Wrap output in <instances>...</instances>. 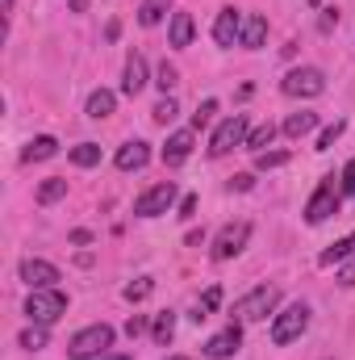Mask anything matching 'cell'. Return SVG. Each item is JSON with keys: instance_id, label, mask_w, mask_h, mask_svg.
I'll list each match as a JSON object with an SVG mask.
<instances>
[{"instance_id": "obj_1", "label": "cell", "mask_w": 355, "mask_h": 360, "mask_svg": "<svg viewBox=\"0 0 355 360\" xmlns=\"http://www.w3.org/2000/svg\"><path fill=\"white\" fill-rule=\"evenodd\" d=\"M109 348H113V327H109V323H92L80 335H72L67 356L72 360H96V356H105Z\"/></svg>"}, {"instance_id": "obj_2", "label": "cell", "mask_w": 355, "mask_h": 360, "mask_svg": "<svg viewBox=\"0 0 355 360\" xmlns=\"http://www.w3.org/2000/svg\"><path fill=\"white\" fill-rule=\"evenodd\" d=\"M305 327H309V306H305V302H293V306H284V310L272 319V344L284 348V344L301 340Z\"/></svg>"}, {"instance_id": "obj_3", "label": "cell", "mask_w": 355, "mask_h": 360, "mask_svg": "<svg viewBox=\"0 0 355 360\" xmlns=\"http://www.w3.org/2000/svg\"><path fill=\"white\" fill-rule=\"evenodd\" d=\"M276 306H280V289H276V285H260V289H251L247 297H239L230 314H234L239 323H260V319H267Z\"/></svg>"}, {"instance_id": "obj_4", "label": "cell", "mask_w": 355, "mask_h": 360, "mask_svg": "<svg viewBox=\"0 0 355 360\" xmlns=\"http://www.w3.org/2000/svg\"><path fill=\"white\" fill-rule=\"evenodd\" d=\"M25 314H29L38 327H51V323H59V319L67 314V297H63L59 289H34V293L25 297Z\"/></svg>"}, {"instance_id": "obj_5", "label": "cell", "mask_w": 355, "mask_h": 360, "mask_svg": "<svg viewBox=\"0 0 355 360\" xmlns=\"http://www.w3.org/2000/svg\"><path fill=\"white\" fill-rule=\"evenodd\" d=\"M247 134H251V130H247V117H243V113L226 117V122L213 130V139H209V155H213V160L230 155L234 147H243V143H247Z\"/></svg>"}, {"instance_id": "obj_6", "label": "cell", "mask_w": 355, "mask_h": 360, "mask_svg": "<svg viewBox=\"0 0 355 360\" xmlns=\"http://www.w3.org/2000/svg\"><path fill=\"white\" fill-rule=\"evenodd\" d=\"M339 193H343V188L335 184V176L322 180V184L314 188V197L305 201V222H314V226H318V222H326L330 214H339Z\"/></svg>"}, {"instance_id": "obj_7", "label": "cell", "mask_w": 355, "mask_h": 360, "mask_svg": "<svg viewBox=\"0 0 355 360\" xmlns=\"http://www.w3.org/2000/svg\"><path fill=\"white\" fill-rule=\"evenodd\" d=\"M284 96H322L326 92V76L318 68H293L284 80H280Z\"/></svg>"}, {"instance_id": "obj_8", "label": "cell", "mask_w": 355, "mask_h": 360, "mask_svg": "<svg viewBox=\"0 0 355 360\" xmlns=\"http://www.w3.org/2000/svg\"><path fill=\"white\" fill-rule=\"evenodd\" d=\"M172 201H176V184H172V180H159V184H151V188L134 201V214H138V218H159V214L172 210Z\"/></svg>"}, {"instance_id": "obj_9", "label": "cell", "mask_w": 355, "mask_h": 360, "mask_svg": "<svg viewBox=\"0 0 355 360\" xmlns=\"http://www.w3.org/2000/svg\"><path fill=\"white\" fill-rule=\"evenodd\" d=\"M247 239H251V222H230V226H222L217 239H213V260H234V256L247 248Z\"/></svg>"}, {"instance_id": "obj_10", "label": "cell", "mask_w": 355, "mask_h": 360, "mask_svg": "<svg viewBox=\"0 0 355 360\" xmlns=\"http://www.w3.org/2000/svg\"><path fill=\"white\" fill-rule=\"evenodd\" d=\"M21 281H25L29 289H55L59 269H55L51 260H21Z\"/></svg>"}, {"instance_id": "obj_11", "label": "cell", "mask_w": 355, "mask_h": 360, "mask_svg": "<svg viewBox=\"0 0 355 360\" xmlns=\"http://www.w3.org/2000/svg\"><path fill=\"white\" fill-rule=\"evenodd\" d=\"M243 348V331H239V323H230L226 331H217L209 344H205V356L209 360H226V356H234Z\"/></svg>"}, {"instance_id": "obj_12", "label": "cell", "mask_w": 355, "mask_h": 360, "mask_svg": "<svg viewBox=\"0 0 355 360\" xmlns=\"http://www.w3.org/2000/svg\"><path fill=\"white\" fill-rule=\"evenodd\" d=\"M147 160H151V147L142 143V139H130V143H121L117 147V168L121 172H138V168H147Z\"/></svg>"}, {"instance_id": "obj_13", "label": "cell", "mask_w": 355, "mask_h": 360, "mask_svg": "<svg viewBox=\"0 0 355 360\" xmlns=\"http://www.w3.org/2000/svg\"><path fill=\"white\" fill-rule=\"evenodd\" d=\"M192 147H196V134H192V130H176V134L168 139V147H163V164H168V168H180V164L192 155Z\"/></svg>"}, {"instance_id": "obj_14", "label": "cell", "mask_w": 355, "mask_h": 360, "mask_svg": "<svg viewBox=\"0 0 355 360\" xmlns=\"http://www.w3.org/2000/svg\"><path fill=\"white\" fill-rule=\"evenodd\" d=\"M147 89V59L142 55H130L126 59V72H121V92L126 96H138Z\"/></svg>"}, {"instance_id": "obj_15", "label": "cell", "mask_w": 355, "mask_h": 360, "mask_svg": "<svg viewBox=\"0 0 355 360\" xmlns=\"http://www.w3.org/2000/svg\"><path fill=\"white\" fill-rule=\"evenodd\" d=\"M243 34V17L234 8H222L217 13V25H213V42L217 46H234V38Z\"/></svg>"}, {"instance_id": "obj_16", "label": "cell", "mask_w": 355, "mask_h": 360, "mask_svg": "<svg viewBox=\"0 0 355 360\" xmlns=\"http://www.w3.org/2000/svg\"><path fill=\"white\" fill-rule=\"evenodd\" d=\"M267 38V17L260 13H251V17H243V34H239V42L247 46V51H260Z\"/></svg>"}, {"instance_id": "obj_17", "label": "cell", "mask_w": 355, "mask_h": 360, "mask_svg": "<svg viewBox=\"0 0 355 360\" xmlns=\"http://www.w3.org/2000/svg\"><path fill=\"white\" fill-rule=\"evenodd\" d=\"M59 151V139H51V134H38V139H29V147L21 151V160L25 164H34V160H51Z\"/></svg>"}, {"instance_id": "obj_18", "label": "cell", "mask_w": 355, "mask_h": 360, "mask_svg": "<svg viewBox=\"0 0 355 360\" xmlns=\"http://www.w3.org/2000/svg\"><path fill=\"white\" fill-rule=\"evenodd\" d=\"M192 34H196L192 17H188V13H172V46H176V51L192 46Z\"/></svg>"}, {"instance_id": "obj_19", "label": "cell", "mask_w": 355, "mask_h": 360, "mask_svg": "<svg viewBox=\"0 0 355 360\" xmlns=\"http://www.w3.org/2000/svg\"><path fill=\"white\" fill-rule=\"evenodd\" d=\"M113 105H117V96H113V92H109V89H96V92L88 96V117L105 122V117L113 113Z\"/></svg>"}, {"instance_id": "obj_20", "label": "cell", "mask_w": 355, "mask_h": 360, "mask_svg": "<svg viewBox=\"0 0 355 360\" xmlns=\"http://www.w3.org/2000/svg\"><path fill=\"white\" fill-rule=\"evenodd\" d=\"M151 335H155V344H159V348H168V344H172V335H176V314H172V310L155 314V327H151Z\"/></svg>"}, {"instance_id": "obj_21", "label": "cell", "mask_w": 355, "mask_h": 360, "mask_svg": "<svg viewBox=\"0 0 355 360\" xmlns=\"http://www.w3.org/2000/svg\"><path fill=\"white\" fill-rule=\"evenodd\" d=\"M168 8H172V0H142L138 4V21L142 25H159L168 17Z\"/></svg>"}, {"instance_id": "obj_22", "label": "cell", "mask_w": 355, "mask_h": 360, "mask_svg": "<svg viewBox=\"0 0 355 360\" xmlns=\"http://www.w3.org/2000/svg\"><path fill=\"white\" fill-rule=\"evenodd\" d=\"M347 256H355V231L351 235H343L339 243H330V248L322 252V264H343Z\"/></svg>"}, {"instance_id": "obj_23", "label": "cell", "mask_w": 355, "mask_h": 360, "mask_svg": "<svg viewBox=\"0 0 355 360\" xmlns=\"http://www.w3.org/2000/svg\"><path fill=\"white\" fill-rule=\"evenodd\" d=\"M314 126H318V113H293V117L284 122V134H288V139H305Z\"/></svg>"}, {"instance_id": "obj_24", "label": "cell", "mask_w": 355, "mask_h": 360, "mask_svg": "<svg viewBox=\"0 0 355 360\" xmlns=\"http://www.w3.org/2000/svg\"><path fill=\"white\" fill-rule=\"evenodd\" d=\"M63 193H67V180H63V176L42 180V184H38V205H51V201H59Z\"/></svg>"}, {"instance_id": "obj_25", "label": "cell", "mask_w": 355, "mask_h": 360, "mask_svg": "<svg viewBox=\"0 0 355 360\" xmlns=\"http://www.w3.org/2000/svg\"><path fill=\"white\" fill-rule=\"evenodd\" d=\"M272 139H276V126H272V122H264V126H255V130L247 134V143H243V147L260 155V151H264V147H267V143H272Z\"/></svg>"}, {"instance_id": "obj_26", "label": "cell", "mask_w": 355, "mask_h": 360, "mask_svg": "<svg viewBox=\"0 0 355 360\" xmlns=\"http://www.w3.org/2000/svg\"><path fill=\"white\" fill-rule=\"evenodd\" d=\"M217 306H222V289H217V285H209V289H205V297H201V306H196V314H192V323L209 319V314H213Z\"/></svg>"}, {"instance_id": "obj_27", "label": "cell", "mask_w": 355, "mask_h": 360, "mask_svg": "<svg viewBox=\"0 0 355 360\" xmlns=\"http://www.w3.org/2000/svg\"><path fill=\"white\" fill-rule=\"evenodd\" d=\"M72 164H76V168H92V164H100V147H96V143H80V147H72Z\"/></svg>"}, {"instance_id": "obj_28", "label": "cell", "mask_w": 355, "mask_h": 360, "mask_svg": "<svg viewBox=\"0 0 355 360\" xmlns=\"http://www.w3.org/2000/svg\"><path fill=\"white\" fill-rule=\"evenodd\" d=\"M151 289H155V281L151 276H138V281L126 285V302H142V297H151Z\"/></svg>"}, {"instance_id": "obj_29", "label": "cell", "mask_w": 355, "mask_h": 360, "mask_svg": "<svg viewBox=\"0 0 355 360\" xmlns=\"http://www.w3.org/2000/svg\"><path fill=\"white\" fill-rule=\"evenodd\" d=\"M21 348L25 352H38V348H46V327H29V331H21Z\"/></svg>"}, {"instance_id": "obj_30", "label": "cell", "mask_w": 355, "mask_h": 360, "mask_svg": "<svg viewBox=\"0 0 355 360\" xmlns=\"http://www.w3.org/2000/svg\"><path fill=\"white\" fill-rule=\"evenodd\" d=\"M176 113H180V105L172 101V96H163V101L155 105V122H159V126H172V122H176Z\"/></svg>"}, {"instance_id": "obj_31", "label": "cell", "mask_w": 355, "mask_h": 360, "mask_svg": "<svg viewBox=\"0 0 355 360\" xmlns=\"http://www.w3.org/2000/svg\"><path fill=\"white\" fill-rule=\"evenodd\" d=\"M280 164H288V151H260V155H255V168H260V172L280 168Z\"/></svg>"}, {"instance_id": "obj_32", "label": "cell", "mask_w": 355, "mask_h": 360, "mask_svg": "<svg viewBox=\"0 0 355 360\" xmlns=\"http://www.w3.org/2000/svg\"><path fill=\"white\" fill-rule=\"evenodd\" d=\"M213 113H217V101H201V105H196V113H192V130L209 126V122H213Z\"/></svg>"}, {"instance_id": "obj_33", "label": "cell", "mask_w": 355, "mask_h": 360, "mask_svg": "<svg viewBox=\"0 0 355 360\" xmlns=\"http://www.w3.org/2000/svg\"><path fill=\"white\" fill-rule=\"evenodd\" d=\"M155 84H159V89L163 92H172L180 84V76H176V68H172V63H159V76H155Z\"/></svg>"}, {"instance_id": "obj_34", "label": "cell", "mask_w": 355, "mask_h": 360, "mask_svg": "<svg viewBox=\"0 0 355 360\" xmlns=\"http://www.w3.org/2000/svg\"><path fill=\"white\" fill-rule=\"evenodd\" d=\"M343 130H347V122H335V126H326V130H322V139H318V151H330V147H335V139H339Z\"/></svg>"}, {"instance_id": "obj_35", "label": "cell", "mask_w": 355, "mask_h": 360, "mask_svg": "<svg viewBox=\"0 0 355 360\" xmlns=\"http://www.w3.org/2000/svg\"><path fill=\"white\" fill-rule=\"evenodd\" d=\"M142 331H147V314H134V319L126 323V335H130V340H138Z\"/></svg>"}, {"instance_id": "obj_36", "label": "cell", "mask_w": 355, "mask_h": 360, "mask_svg": "<svg viewBox=\"0 0 355 360\" xmlns=\"http://www.w3.org/2000/svg\"><path fill=\"white\" fill-rule=\"evenodd\" d=\"M339 180H343L339 188H343L347 197H355V160H351V164H347V168H343V176H339Z\"/></svg>"}, {"instance_id": "obj_37", "label": "cell", "mask_w": 355, "mask_h": 360, "mask_svg": "<svg viewBox=\"0 0 355 360\" xmlns=\"http://www.w3.org/2000/svg\"><path fill=\"white\" fill-rule=\"evenodd\" d=\"M335 25H339V8H326V13H322V21H318V30H322V34H330Z\"/></svg>"}, {"instance_id": "obj_38", "label": "cell", "mask_w": 355, "mask_h": 360, "mask_svg": "<svg viewBox=\"0 0 355 360\" xmlns=\"http://www.w3.org/2000/svg\"><path fill=\"white\" fill-rule=\"evenodd\" d=\"M339 285H347V289H355V260H351V264H343V269H339Z\"/></svg>"}, {"instance_id": "obj_39", "label": "cell", "mask_w": 355, "mask_h": 360, "mask_svg": "<svg viewBox=\"0 0 355 360\" xmlns=\"http://www.w3.org/2000/svg\"><path fill=\"white\" fill-rule=\"evenodd\" d=\"M192 214H196V197H192V193H188V197H184V201H180V218H192Z\"/></svg>"}, {"instance_id": "obj_40", "label": "cell", "mask_w": 355, "mask_h": 360, "mask_svg": "<svg viewBox=\"0 0 355 360\" xmlns=\"http://www.w3.org/2000/svg\"><path fill=\"white\" fill-rule=\"evenodd\" d=\"M251 184H255V180L247 176V172H243V176H230V188H251Z\"/></svg>"}, {"instance_id": "obj_41", "label": "cell", "mask_w": 355, "mask_h": 360, "mask_svg": "<svg viewBox=\"0 0 355 360\" xmlns=\"http://www.w3.org/2000/svg\"><path fill=\"white\" fill-rule=\"evenodd\" d=\"M100 360H134V356H130V352H105Z\"/></svg>"}, {"instance_id": "obj_42", "label": "cell", "mask_w": 355, "mask_h": 360, "mask_svg": "<svg viewBox=\"0 0 355 360\" xmlns=\"http://www.w3.org/2000/svg\"><path fill=\"white\" fill-rule=\"evenodd\" d=\"M88 8V0H72V13H84Z\"/></svg>"}, {"instance_id": "obj_43", "label": "cell", "mask_w": 355, "mask_h": 360, "mask_svg": "<svg viewBox=\"0 0 355 360\" xmlns=\"http://www.w3.org/2000/svg\"><path fill=\"white\" fill-rule=\"evenodd\" d=\"M168 360H188V356H168Z\"/></svg>"}, {"instance_id": "obj_44", "label": "cell", "mask_w": 355, "mask_h": 360, "mask_svg": "<svg viewBox=\"0 0 355 360\" xmlns=\"http://www.w3.org/2000/svg\"><path fill=\"white\" fill-rule=\"evenodd\" d=\"M309 4H314V8H318V4H322V0H309Z\"/></svg>"}]
</instances>
